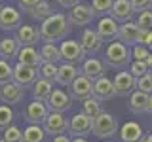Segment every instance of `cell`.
Instances as JSON below:
<instances>
[{"label":"cell","instance_id":"cell-1","mask_svg":"<svg viewBox=\"0 0 152 142\" xmlns=\"http://www.w3.org/2000/svg\"><path fill=\"white\" fill-rule=\"evenodd\" d=\"M40 38L44 42H61L63 38L70 32V21L69 15L65 13H51L50 17H46L44 21H40Z\"/></svg>","mask_w":152,"mask_h":142},{"label":"cell","instance_id":"cell-2","mask_svg":"<svg viewBox=\"0 0 152 142\" xmlns=\"http://www.w3.org/2000/svg\"><path fill=\"white\" fill-rule=\"evenodd\" d=\"M104 64L116 70H124L126 66H129L131 63V49L129 46L122 44L120 40H112L108 42L107 49H104Z\"/></svg>","mask_w":152,"mask_h":142},{"label":"cell","instance_id":"cell-3","mask_svg":"<svg viewBox=\"0 0 152 142\" xmlns=\"http://www.w3.org/2000/svg\"><path fill=\"white\" fill-rule=\"evenodd\" d=\"M118 131V121L110 112H101L99 116L93 117V125H91V133L99 138H110L116 135Z\"/></svg>","mask_w":152,"mask_h":142},{"label":"cell","instance_id":"cell-4","mask_svg":"<svg viewBox=\"0 0 152 142\" xmlns=\"http://www.w3.org/2000/svg\"><path fill=\"white\" fill-rule=\"evenodd\" d=\"M38 78H40V76H38L36 66H28V64L17 63L15 68H13V80L12 82H15L19 87H23V89H28L31 85H34V82Z\"/></svg>","mask_w":152,"mask_h":142},{"label":"cell","instance_id":"cell-5","mask_svg":"<svg viewBox=\"0 0 152 142\" xmlns=\"http://www.w3.org/2000/svg\"><path fill=\"white\" fill-rule=\"evenodd\" d=\"M42 127H44L46 135L57 136V135H65L69 131V121L63 116V112H50L44 123H42Z\"/></svg>","mask_w":152,"mask_h":142},{"label":"cell","instance_id":"cell-6","mask_svg":"<svg viewBox=\"0 0 152 142\" xmlns=\"http://www.w3.org/2000/svg\"><path fill=\"white\" fill-rule=\"evenodd\" d=\"M59 53H61V61L65 63H80V61L86 59V53L80 46V42L76 40H63L59 47Z\"/></svg>","mask_w":152,"mask_h":142},{"label":"cell","instance_id":"cell-7","mask_svg":"<svg viewBox=\"0 0 152 142\" xmlns=\"http://www.w3.org/2000/svg\"><path fill=\"white\" fill-rule=\"evenodd\" d=\"M78 42H80L86 55H95L103 49V38L99 36V32L95 28H84Z\"/></svg>","mask_w":152,"mask_h":142},{"label":"cell","instance_id":"cell-8","mask_svg":"<svg viewBox=\"0 0 152 142\" xmlns=\"http://www.w3.org/2000/svg\"><path fill=\"white\" fill-rule=\"evenodd\" d=\"M95 13L91 9V4H76V6L70 8V13H69V21L70 25H76V27H86L93 21Z\"/></svg>","mask_w":152,"mask_h":142},{"label":"cell","instance_id":"cell-9","mask_svg":"<svg viewBox=\"0 0 152 142\" xmlns=\"http://www.w3.org/2000/svg\"><path fill=\"white\" fill-rule=\"evenodd\" d=\"M91 125H93V117H89L88 114L80 112V114L70 117L69 133L72 136H88V135H91Z\"/></svg>","mask_w":152,"mask_h":142},{"label":"cell","instance_id":"cell-10","mask_svg":"<svg viewBox=\"0 0 152 142\" xmlns=\"http://www.w3.org/2000/svg\"><path fill=\"white\" fill-rule=\"evenodd\" d=\"M112 83H114V89H116V95H120V97L131 95V91L137 89V78L129 72V70L118 72L116 76H114Z\"/></svg>","mask_w":152,"mask_h":142},{"label":"cell","instance_id":"cell-11","mask_svg":"<svg viewBox=\"0 0 152 142\" xmlns=\"http://www.w3.org/2000/svg\"><path fill=\"white\" fill-rule=\"evenodd\" d=\"M48 114H50V108H48V104L44 101H32L28 102V106L25 108V120L27 123H36V125H42L44 120L48 117Z\"/></svg>","mask_w":152,"mask_h":142},{"label":"cell","instance_id":"cell-12","mask_svg":"<svg viewBox=\"0 0 152 142\" xmlns=\"http://www.w3.org/2000/svg\"><path fill=\"white\" fill-rule=\"evenodd\" d=\"M69 87H70V97L76 99V101H84V99L93 95V82L89 78H86L84 74L76 76V80Z\"/></svg>","mask_w":152,"mask_h":142},{"label":"cell","instance_id":"cell-13","mask_svg":"<svg viewBox=\"0 0 152 142\" xmlns=\"http://www.w3.org/2000/svg\"><path fill=\"white\" fill-rule=\"evenodd\" d=\"M95 30L99 32V36L103 38V42H112L118 38V30H120V23L116 21L114 17L110 15H104L99 19L97 23V28Z\"/></svg>","mask_w":152,"mask_h":142},{"label":"cell","instance_id":"cell-14","mask_svg":"<svg viewBox=\"0 0 152 142\" xmlns=\"http://www.w3.org/2000/svg\"><path fill=\"white\" fill-rule=\"evenodd\" d=\"M46 104L51 112H66L72 106V101H70V95L65 93L63 89H53L51 95L48 97Z\"/></svg>","mask_w":152,"mask_h":142},{"label":"cell","instance_id":"cell-15","mask_svg":"<svg viewBox=\"0 0 152 142\" xmlns=\"http://www.w3.org/2000/svg\"><path fill=\"white\" fill-rule=\"evenodd\" d=\"M108 15L114 17L120 25L122 23L131 21L133 15H135V9H133V6H131V0H114Z\"/></svg>","mask_w":152,"mask_h":142},{"label":"cell","instance_id":"cell-16","mask_svg":"<svg viewBox=\"0 0 152 142\" xmlns=\"http://www.w3.org/2000/svg\"><path fill=\"white\" fill-rule=\"evenodd\" d=\"M80 72L93 82V80L104 76V72H107V64H104V61L97 59V57H89V59L82 61V68H80Z\"/></svg>","mask_w":152,"mask_h":142},{"label":"cell","instance_id":"cell-17","mask_svg":"<svg viewBox=\"0 0 152 142\" xmlns=\"http://www.w3.org/2000/svg\"><path fill=\"white\" fill-rule=\"evenodd\" d=\"M15 40L19 46H36L40 38V30L34 25H21L15 28Z\"/></svg>","mask_w":152,"mask_h":142},{"label":"cell","instance_id":"cell-18","mask_svg":"<svg viewBox=\"0 0 152 142\" xmlns=\"http://www.w3.org/2000/svg\"><path fill=\"white\" fill-rule=\"evenodd\" d=\"M139 36H141V28L137 27V23L127 21V23H122L120 25L116 40H120L126 46H135V44H139Z\"/></svg>","mask_w":152,"mask_h":142},{"label":"cell","instance_id":"cell-19","mask_svg":"<svg viewBox=\"0 0 152 142\" xmlns=\"http://www.w3.org/2000/svg\"><path fill=\"white\" fill-rule=\"evenodd\" d=\"M93 97L99 101H108V99L116 97V89H114L112 80H108L107 76L93 80Z\"/></svg>","mask_w":152,"mask_h":142},{"label":"cell","instance_id":"cell-20","mask_svg":"<svg viewBox=\"0 0 152 142\" xmlns=\"http://www.w3.org/2000/svg\"><path fill=\"white\" fill-rule=\"evenodd\" d=\"M23 87H19L15 82H8L0 85V101L4 104H17L23 101Z\"/></svg>","mask_w":152,"mask_h":142},{"label":"cell","instance_id":"cell-21","mask_svg":"<svg viewBox=\"0 0 152 142\" xmlns=\"http://www.w3.org/2000/svg\"><path fill=\"white\" fill-rule=\"evenodd\" d=\"M80 68L74 63H61L57 68V76H55V83L57 85H70L76 80V76H80Z\"/></svg>","mask_w":152,"mask_h":142},{"label":"cell","instance_id":"cell-22","mask_svg":"<svg viewBox=\"0 0 152 142\" xmlns=\"http://www.w3.org/2000/svg\"><path fill=\"white\" fill-rule=\"evenodd\" d=\"M21 23V13L13 6H6L0 9V28L2 30H15Z\"/></svg>","mask_w":152,"mask_h":142},{"label":"cell","instance_id":"cell-23","mask_svg":"<svg viewBox=\"0 0 152 142\" xmlns=\"http://www.w3.org/2000/svg\"><path fill=\"white\" fill-rule=\"evenodd\" d=\"M17 63L28 64V66H36L38 68V66L42 64L40 51H38L34 46H21L19 47V53H17Z\"/></svg>","mask_w":152,"mask_h":142},{"label":"cell","instance_id":"cell-24","mask_svg":"<svg viewBox=\"0 0 152 142\" xmlns=\"http://www.w3.org/2000/svg\"><path fill=\"white\" fill-rule=\"evenodd\" d=\"M127 106L133 114H145L146 108H148V93H142L139 89L131 91L129 101H127Z\"/></svg>","mask_w":152,"mask_h":142},{"label":"cell","instance_id":"cell-25","mask_svg":"<svg viewBox=\"0 0 152 142\" xmlns=\"http://www.w3.org/2000/svg\"><path fill=\"white\" fill-rule=\"evenodd\" d=\"M142 138V129L137 121H127L120 129V140L122 142H139Z\"/></svg>","mask_w":152,"mask_h":142},{"label":"cell","instance_id":"cell-26","mask_svg":"<svg viewBox=\"0 0 152 142\" xmlns=\"http://www.w3.org/2000/svg\"><path fill=\"white\" fill-rule=\"evenodd\" d=\"M51 91H53V82L44 80V78H38L34 82V85H32V97L36 101H48Z\"/></svg>","mask_w":152,"mask_h":142},{"label":"cell","instance_id":"cell-27","mask_svg":"<svg viewBox=\"0 0 152 142\" xmlns=\"http://www.w3.org/2000/svg\"><path fill=\"white\" fill-rule=\"evenodd\" d=\"M19 47L21 46L17 44L15 38H2V40H0V59L10 61V59H13V57H17Z\"/></svg>","mask_w":152,"mask_h":142},{"label":"cell","instance_id":"cell-28","mask_svg":"<svg viewBox=\"0 0 152 142\" xmlns=\"http://www.w3.org/2000/svg\"><path fill=\"white\" fill-rule=\"evenodd\" d=\"M46 140V131L44 127L36 123H28L23 129V142H44Z\"/></svg>","mask_w":152,"mask_h":142},{"label":"cell","instance_id":"cell-29","mask_svg":"<svg viewBox=\"0 0 152 142\" xmlns=\"http://www.w3.org/2000/svg\"><path fill=\"white\" fill-rule=\"evenodd\" d=\"M38 51H40L42 63H59L61 61L59 47H57L53 42H44V46H42Z\"/></svg>","mask_w":152,"mask_h":142},{"label":"cell","instance_id":"cell-30","mask_svg":"<svg viewBox=\"0 0 152 142\" xmlns=\"http://www.w3.org/2000/svg\"><path fill=\"white\" fill-rule=\"evenodd\" d=\"M28 13H31V17L36 19V21H44L46 17H50L51 13H55V12H53V6H51L48 0H40Z\"/></svg>","mask_w":152,"mask_h":142},{"label":"cell","instance_id":"cell-31","mask_svg":"<svg viewBox=\"0 0 152 142\" xmlns=\"http://www.w3.org/2000/svg\"><path fill=\"white\" fill-rule=\"evenodd\" d=\"M82 112H84V114H88L89 117L99 116V114L103 112V108H101V101H99V99H95L93 95H91V97H88V99H84V101H82Z\"/></svg>","mask_w":152,"mask_h":142},{"label":"cell","instance_id":"cell-32","mask_svg":"<svg viewBox=\"0 0 152 142\" xmlns=\"http://www.w3.org/2000/svg\"><path fill=\"white\" fill-rule=\"evenodd\" d=\"M57 63H42L38 66V76L44 80H50V82L55 83V76H57Z\"/></svg>","mask_w":152,"mask_h":142},{"label":"cell","instance_id":"cell-33","mask_svg":"<svg viewBox=\"0 0 152 142\" xmlns=\"http://www.w3.org/2000/svg\"><path fill=\"white\" fill-rule=\"evenodd\" d=\"M112 2L114 0H91V9L95 15L99 17H104L110 13V8H112Z\"/></svg>","mask_w":152,"mask_h":142},{"label":"cell","instance_id":"cell-34","mask_svg":"<svg viewBox=\"0 0 152 142\" xmlns=\"http://www.w3.org/2000/svg\"><path fill=\"white\" fill-rule=\"evenodd\" d=\"M135 23H137L139 28H142V30H152V8L137 13V21Z\"/></svg>","mask_w":152,"mask_h":142},{"label":"cell","instance_id":"cell-35","mask_svg":"<svg viewBox=\"0 0 152 142\" xmlns=\"http://www.w3.org/2000/svg\"><path fill=\"white\" fill-rule=\"evenodd\" d=\"M13 80V68L6 59H0V85Z\"/></svg>","mask_w":152,"mask_h":142},{"label":"cell","instance_id":"cell-36","mask_svg":"<svg viewBox=\"0 0 152 142\" xmlns=\"http://www.w3.org/2000/svg\"><path fill=\"white\" fill-rule=\"evenodd\" d=\"M13 121V110L10 104H0V129H6Z\"/></svg>","mask_w":152,"mask_h":142},{"label":"cell","instance_id":"cell-37","mask_svg":"<svg viewBox=\"0 0 152 142\" xmlns=\"http://www.w3.org/2000/svg\"><path fill=\"white\" fill-rule=\"evenodd\" d=\"M4 140L6 142H23V131L15 125H8L4 129Z\"/></svg>","mask_w":152,"mask_h":142},{"label":"cell","instance_id":"cell-38","mask_svg":"<svg viewBox=\"0 0 152 142\" xmlns=\"http://www.w3.org/2000/svg\"><path fill=\"white\" fill-rule=\"evenodd\" d=\"M129 72L135 76V78H141V76L148 74L150 68H148V64H146V61H133V63H129Z\"/></svg>","mask_w":152,"mask_h":142},{"label":"cell","instance_id":"cell-39","mask_svg":"<svg viewBox=\"0 0 152 142\" xmlns=\"http://www.w3.org/2000/svg\"><path fill=\"white\" fill-rule=\"evenodd\" d=\"M150 55V49L145 44H135L131 49V57L133 61H146V57Z\"/></svg>","mask_w":152,"mask_h":142},{"label":"cell","instance_id":"cell-40","mask_svg":"<svg viewBox=\"0 0 152 142\" xmlns=\"http://www.w3.org/2000/svg\"><path fill=\"white\" fill-rule=\"evenodd\" d=\"M137 89L142 93H152V74H145V76H141V78H137Z\"/></svg>","mask_w":152,"mask_h":142},{"label":"cell","instance_id":"cell-41","mask_svg":"<svg viewBox=\"0 0 152 142\" xmlns=\"http://www.w3.org/2000/svg\"><path fill=\"white\" fill-rule=\"evenodd\" d=\"M131 6L135 9V13H141V12H145V9L152 8V0H131Z\"/></svg>","mask_w":152,"mask_h":142},{"label":"cell","instance_id":"cell-42","mask_svg":"<svg viewBox=\"0 0 152 142\" xmlns=\"http://www.w3.org/2000/svg\"><path fill=\"white\" fill-rule=\"evenodd\" d=\"M38 2H40V0H19V8H23L25 12H31Z\"/></svg>","mask_w":152,"mask_h":142},{"label":"cell","instance_id":"cell-43","mask_svg":"<svg viewBox=\"0 0 152 142\" xmlns=\"http://www.w3.org/2000/svg\"><path fill=\"white\" fill-rule=\"evenodd\" d=\"M57 4H59L61 8H72V6H76V4L80 2V0H55Z\"/></svg>","mask_w":152,"mask_h":142},{"label":"cell","instance_id":"cell-44","mask_svg":"<svg viewBox=\"0 0 152 142\" xmlns=\"http://www.w3.org/2000/svg\"><path fill=\"white\" fill-rule=\"evenodd\" d=\"M142 44H145L148 49L152 51V30H148L146 32V36H145V40H142Z\"/></svg>","mask_w":152,"mask_h":142},{"label":"cell","instance_id":"cell-45","mask_svg":"<svg viewBox=\"0 0 152 142\" xmlns=\"http://www.w3.org/2000/svg\"><path fill=\"white\" fill-rule=\"evenodd\" d=\"M51 142H70V138L66 135H57V136H53V140Z\"/></svg>","mask_w":152,"mask_h":142},{"label":"cell","instance_id":"cell-46","mask_svg":"<svg viewBox=\"0 0 152 142\" xmlns=\"http://www.w3.org/2000/svg\"><path fill=\"white\" fill-rule=\"evenodd\" d=\"M139 142H152V133H148V135H142V138Z\"/></svg>","mask_w":152,"mask_h":142},{"label":"cell","instance_id":"cell-47","mask_svg":"<svg viewBox=\"0 0 152 142\" xmlns=\"http://www.w3.org/2000/svg\"><path fill=\"white\" fill-rule=\"evenodd\" d=\"M70 142H88V140H86V136H74Z\"/></svg>","mask_w":152,"mask_h":142},{"label":"cell","instance_id":"cell-48","mask_svg":"<svg viewBox=\"0 0 152 142\" xmlns=\"http://www.w3.org/2000/svg\"><path fill=\"white\" fill-rule=\"evenodd\" d=\"M146 112H150V114H152V93L148 95V108H146Z\"/></svg>","mask_w":152,"mask_h":142},{"label":"cell","instance_id":"cell-49","mask_svg":"<svg viewBox=\"0 0 152 142\" xmlns=\"http://www.w3.org/2000/svg\"><path fill=\"white\" fill-rule=\"evenodd\" d=\"M146 64H148V68L152 70V51H150V55L146 57Z\"/></svg>","mask_w":152,"mask_h":142},{"label":"cell","instance_id":"cell-50","mask_svg":"<svg viewBox=\"0 0 152 142\" xmlns=\"http://www.w3.org/2000/svg\"><path fill=\"white\" fill-rule=\"evenodd\" d=\"M0 142H6V140H4V138H2V140H0Z\"/></svg>","mask_w":152,"mask_h":142},{"label":"cell","instance_id":"cell-51","mask_svg":"<svg viewBox=\"0 0 152 142\" xmlns=\"http://www.w3.org/2000/svg\"><path fill=\"white\" fill-rule=\"evenodd\" d=\"M0 9H2V6H0Z\"/></svg>","mask_w":152,"mask_h":142},{"label":"cell","instance_id":"cell-52","mask_svg":"<svg viewBox=\"0 0 152 142\" xmlns=\"http://www.w3.org/2000/svg\"><path fill=\"white\" fill-rule=\"evenodd\" d=\"M150 74H152V70H150Z\"/></svg>","mask_w":152,"mask_h":142}]
</instances>
